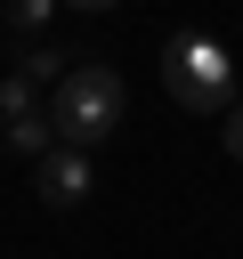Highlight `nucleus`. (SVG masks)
Returning <instances> with one entry per match:
<instances>
[{
  "mask_svg": "<svg viewBox=\"0 0 243 259\" xmlns=\"http://www.w3.org/2000/svg\"><path fill=\"white\" fill-rule=\"evenodd\" d=\"M40 24H49V0H16L8 8V32H40Z\"/></svg>",
  "mask_w": 243,
  "mask_h": 259,
  "instance_id": "nucleus-7",
  "label": "nucleus"
},
{
  "mask_svg": "<svg viewBox=\"0 0 243 259\" xmlns=\"http://www.w3.org/2000/svg\"><path fill=\"white\" fill-rule=\"evenodd\" d=\"M73 65H81V57H65L57 40H32V49H16V73H24L32 89H49V81H65Z\"/></svg>",
  "mask_w": 243,
  "mask_h": 259,
  "instance_id": "nucleus-4",
  "label": "nucleus"
},
{
  "mask_svg": "<svg viewBox=\"0 0 243 259\" xmlns=\"http://www.w3.org/2000/svg\"><path fill=\"white\" fill-rule=\"evenodd\" d=\"M32 113H40V89H32L24 73H0V130H8V121H32Z\"/></svg>",
  "mask_w": 243,
  "mask_h": 259,
  "instance_id": "nucleus-6",
  "label": "nucleus"
},
{
  "mask_svg": "<svg viewBox=\"0 0 243 259\" xmlns=\"http://www.w3.org/2000/svg\"><path fill=\"white\" fill-rule=\"evenodd\" d=\"M89 186H97V162H89V154H73V146H57V154H40V162H32V194H40L49 210H81V202H89Z\"/></svg>",
  "mask_w": 243,
  "mask_h": 259,
  "instance_id": "nucleus-3",
  "label": "nucleus"
},
{
  "mask_svg": "<svg viewBox=\"0 0 243 259\" xmlns=\"http://www.w3.org/2000/svg\"><path fill=\"white\" fill-rule=\"evenodd\" d=\"M162 89L186 105V113H235V57L211 40V32H170L162 49Z\"/></svg>",
  "mask_w": 243,
  "mask_h": 259,
  "instance_id": "nucleus-2",
  "label": "nucleus"
},
{
  "mask_svg": "<svg viewBox=\"0 0 243 259\" xmlns=\"http://www.w3.org/2000/svg\"><path fill=\"white\" fill-rule=\"evenodd\" d=\"M49 130H57V146H73V154H97V146L122 130V73L81 57V65L57 81V97H49Z\"/></svg>",
  "mask_w": 243,
  "mask_h": 259,
  "instance_id": "nucleus-1",
  "label": "nucleus"
},
{
  "mask_svg": "<svg viewBox=\"0 0 243 259\" xmlns=\"http://www.w3.org/2000/svg\"><path fill=\"white\" fill-rule=\"evenodd\" d=\"M219 146H227V154H235V162H243V105H235V113H227V121H219Z\"/></svg>",
  "mask_w": 243,
  "mask_h": 259,
  "instance_id": "nucleus-8",
  "label": "nucleus"
},
{
  "mask_svg": "<svg viewBox=\"0 0 243 259\" xmlns=\"http://www.w3.org/2000/svg\"><path fill=\"white\" fill-rule=\"evenodd\" d=\"M0 146H8V154H24V162H40V154H57V130H49V113H32V121H8V130H0Z\"/></svg>",
  "mask_w": 243,
  "mask_h": 259,
  "instance_id": "nucleus-5",
  "label": "nucleus"
}]
</instances>
